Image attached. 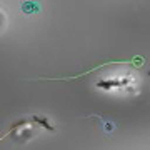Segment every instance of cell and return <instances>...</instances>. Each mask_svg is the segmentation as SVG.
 Returning a JSON list of instances; mask_svg holds the SVG:
<instances>
[{
    "instance_id": "cell-1",
    "label": "cell",
    "mask_w": 150,
    "mask_h": 150,
    "mask_svg": "<svg viewBox=\"0 0 150 150\" xmlns=\"http://www.w3.org/2000/svg\"><path fill=\"white\" fill-rule=\"evenodd\" d=\"M87 118H97L98 120V127H100V132H102L105 137H110V135L118 129V125L113 122L112 118H105L102 115H97V113H92V115H87Z\"/></svg>"
},
{
    "instance_id": "cell-2",
    "label": "cell",
    "mask_w": 150,
    "mask_h": 150,
    "mask_svg": "<svg viewBox=\"0 0 150 150\" xmlns=\"http://www.w3.org/2000/svg\"><path fill=\"white\" fill-rule=\"evenodd\" d=\"M42 10V5L38 2H32V0H27V2H22L20 4V12L25 13V15H35Z\"/></svg>"
},
{
    "instance_id": "cell-3",
    "label": "cell",
    "mask_w": 150,
    "mask_h": 150,
    "mask_svg": "<svg viewBox=\"0 0 150 150\" xmlns=\"http://www.w3.org/2000/svg\"><path fill=\"white\" fill-rule=\"evenodd\" d=\"M33 120H35V122H40V123L43 125V127H47V129H54L52 125H48V123L45 122V120H42V118H38V117H33Z\"/></svg>"
}]
</instances>
